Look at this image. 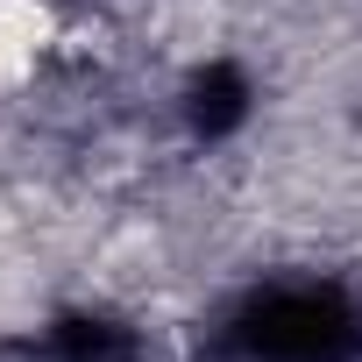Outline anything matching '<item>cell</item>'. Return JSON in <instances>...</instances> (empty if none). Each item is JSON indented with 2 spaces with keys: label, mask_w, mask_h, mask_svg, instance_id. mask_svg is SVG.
I'll return each mask as SVG.
<instances>
[{
  "label": "cell",
  "mask_w": 362,
  "mask_h": 362,
  "mask_svg": "<svg viewBox=\"0 0 362 362\" xmlns=\"http://www.w3.org/2000/svg\"><path fill=\"white\" fill-rule=\"evenodd\" d=\"M242 348L256 362H334L348 348V313L327 291H270L249 305Z\"/></svg>",
  "instance_id": "1"
}]
</instances>
